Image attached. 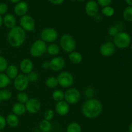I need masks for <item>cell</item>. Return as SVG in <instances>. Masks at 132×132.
I'll return each instance as SVG.
<instances>
[{"label": "cell", "mask_w": 132, "mask_h": 132, "mask_svg": "<svg viewBox=\"0 0 132 132\" xmlns=\"http://www.w3.org/2000/svg\"><path fill=\"white\" fill-rule=\"evenodd\" d=\"M103 104L96 98L88 99L82 104L81 112L87 119H94L98 117L103 112Z\"/></svg>", "instance_id": "6da1fadb"}, {"label": "cell", "mask_w": 132, "mask_h": 132, "mask_svg": "<svg viewBox=\"0 0 132 132\" xmlns=\"http://www.w3.org/2000/svg\"><path fill=\"white\" fill-rule=\"evenodd\" d=\"M6 38L8 43L11 47L14 48L20 47L25 41L26 32L20 26L16 25L10 29Z\"/></svg>", "instance_id": "7a4b0ae2"}, {"label": "cell", "mask_w": 132, "mask_h": 132, "mask_svg": "<svg viewBox=\"0 0 132 132\" xmlns=\"http://www.w3.org/2000/svg\"><path fill=\"white\" fill-rule=\"evenodd\" d=\"M60 47L64 52L70 53L76 49V43L74 37L70 34H64L61 37L59 41Z\"/></svg>", "instance_id": "3957f363"}, {"label": "cell", "mask_w": 132, "mask_h": 132, "mask_svg": "<svg viewBox=\"0 0 132 132\" xmlns=\"http://www.w3.org/2000/svg\"><path fill=\"white\" fill-rule=\"evenodd\" d=\"M131 41V39L130 35L127 32L121 31L113 37V43L116 47L123 49L128 47L130 45Z\"/></svg>", "instance_id": "277c9868"}, {"label": "cell", "mask_w": 132, "mask_h": 132, "mask_svg": "<svg viewBox=\"0 0 132 132\" xmlns=\"http://www.w3.org/2000/svg\"><path fill=\"white\" fill-rule=\"evenodd\" d=\"M47 45L42 40H37L32 44L30 49L31 56L34 58H39L46 53Z\"/></svg>", "instance_id": "5b68a950"}, {"label": "cell", "mask_w": 132, "mask_h": 132, "mask_svg": "<svg viewBox=\"0 0 132 132\" xmlns=\"http://www.w3.org/2000/svg\"><path fill=\"white\" fill-rule=\"evenodd\" d=\"M58 84L63 88H70L74 82V78L72 74L68 71H62L57 77Z\"/></svg>", "instance_id": "8992f818"}, {"label": "cell", "mask_w": 132, "mask_h": 132, "mask_svg": "<svg viewBox=\"0 0 132 132\" xmlns=\"http://www.w3.org/2000/svg\"><path fill=\"white\" fill-rule=\"evenodd\" d=\"M81 99V93L76 88L71 87L64 92V100L70 105H73L78 103Z\"/></svg>", "instance_id": "52a82bcc"}, {"label": "cell", "mask_w": 132, "mask_h": 132, "mask_svg": "<svg viewBox=\"0 0 132 132\" xmlns=\"http://www.w3.org/2000/svg\"><path fill=\"white\" fill-rule=\"evenodd\" d=\"M20 27L25 32H33L36 28V22L31 16L25 14L21 17L19 19Z\"/></svg>", "instance_id": "ba28073f"}, {"label": "cell", "mask_w": 132, "mask_h": 132, "mask_svg": "<svg viewBox=\"0 0 132 132\" xmlns=\"http://www.w3.org/2000/svg\"><path fill=\"white\" fill-rule=\"evenodd\" d=\"M41 40L46 43H53L57 39L58 32L52 27H47L42 30L41 32Z\"/></svg>", "instance_id": "9c48e42d"}, {"label": "cell", "mask_w": 132, "mask_h": 132, "mask_svg": "<svg viewBox=\"0 0 132 132\" xmlns=\"http://www.w3.org/2000/svg\"><path fill=\"white\" fill-rule=\"evenodd\" d=\"M28 77L24 74H19L14 79V85L15 89L18 91H24L29 84Z\"/></svg>", "instance_id": "30bf717a"}, {"label": "cell", "mask_w": 132, "mask_h": 132, "mask_svg": "<svg viewBox=\"0 0 132 132\" xmlns=\"http://www.w3.org/2000/svg\"><path fill=\"white\" fill-rule=\"evenodd\" d=\"M116 47L112 41H106L101 44L99 47V53L104 57H110L115 53Z\"/></svg>", "instance_id": "8fae6325"}, {"label": "cell", "mask_w": 132, "mask_h": 132, "mask_svg": "<svg viewBox=\"0 0 132 132\" xmlns=\"http://www.w3.org/2000/svg\"><path fill=\"white\" fill-rule=\"evenodd\" d=\"M26 110L31 114H36L41 110V103L37 98H29L25 104Z\"/></svg>", "instance_id": "7c38bea8"}, {"label": "cell", "mask_w": 132, "mask_h": 132, "mask_svg": "<svg viewBox=\"0 0 132 132\" xmlns=\"http://www.w3.org/2000/svg\"><path fill=\"white\" fill-rule=\"evenodd\" d=\"M85 12L90 17H96L99 12V5L97 1L90 0L86 3L85 7Z\"/></svg>", "instance_id": "4fadbf2b"}, {"label": "cell", "mask_w": 132, "mask_h": 132, "mask_svg": "<svg viewBox=\"0 0 132 132\" xmlns=\"http://www.w3.org/2000/svg\"><path fill=\"white\" fill-rule=\"evenodd\" d=\"M50 62V69L53 71H60L65 66V60L63 57L55 56Z\"/></svg>", "instance_id": "5bb4252c"}, {"label": "cell", "mask_w": 132, "mask_h": 132, "mask_svg": "<svg viewBox=\"0 0 132 132\" xmlns=\"http://www.w3.org/2000/svg\"><path fill=\"white\" fill-rule=\"evenodd\" d=\"M70 107V104L67 103L65 100H61L57 102L55 106V112L60 116H65L69 113Z\"/></svg>", "instance_id": "9a60e30c"}, {"label": "cell", "mask_w": 132, "mask_h": 132, "mask_svg": "<svg viewBox=\"0 0 132 132\" xmlns=\"http://www.w3.org/2000/svg\"><path fill=\"white\" fill-rule=\"evenodd\" d=\"M19 69L22 73L24 75H28L31 71H33V62L29 58H24L21 61L20 64H19Z\"/></svg>", "instance_id": "2e32d148"}, {"label": "cell", "mask_w": 132, "mask_h": 132, "mask_svg": "<svg viewBox=\"0 0 132 132\" xmlns=\"http://www.w3.org/2000/svg\"><path fill=\"white\" fill-rule=\"evenodd\" d=\"M28 8L29 7H28V3L25 1H21L15 4L14 9V13L18 16L21 17L27 14V13L28 11Z\"/></svg>", "instance_id": "e0dca14e"}, {"label": "cell", "mask_w": 132, "mask_h": 132, "mask_svg": "<svg viewBox=\"0 0 132 132\" xmlns=\"http://www.w3.org/2000/svg\"><path fill=\"white\" fill-rule=\"evenodd\" d=\"M3 24L9 29L14 28L16 26L17 20L13 14H6L3 18Z\"/></svg>", "instance_id": "ac0fdd59"}, {"label": "cell", "mask_w": 132, "mask_h": 132, "mask_svg": "<svg viewBox=\"0 0 132 132\" xmlns=\"http://www.w3.org/2000/svg\"><path fill=\"white\" fill-rule=\"evenodd\" d=\"M12 113L15 114L17 116L23 115L27 111L25 104L18 102H16L13 105L12 107Z\"/></svg>", "instance_id": "d6986e66"}, {"label": "cell", "mask_w": 132, "mask_h": 132, "mask_svg": "<svg viewBox=\"0 0 132 132\" xmlns=\"http://www.w3.org/2000/svg\"><path fill=\"white\" fill-rule=\"evenodd\" d=\"M6 124L10 128H15L18 126L19 124V119L18 116L14 113H10L6 116Z\"/></svg>", "instance_id": "ffe728a7"}, {"label": "cell", "mask_w": 132, "mask_h": 132, "mask_svg": "<svg viewBox=\"0 0 132 132\" xmlns=\"http://www.w3.org/2000/svg\"><path fill=\"white\" fill-rule=\"evenodd\" d=\"M68 59L70 61L71 63H72L73 64L77 65L81 63L82 62V56L80 53L74 50V51H72L69 53Z\"/></svg>", "instance_id": "44dd1931"}, {"label": "cell", "mask_w": 132, "mask_h": 132, "mask_svg": "<svg viewBox=\"0 0 132 132\" xmlns=\"http://www.w3.org/2000/svg\"><path fill=\"white\" fill-rule=\"evenodd\" d=\"M6 75L9 76V78L11 80H14L18 75H19V69L15 65H9L6 68Z\"/></svg>", "instance_id": "7402d4cb"}, {"label": "cell", "mask_w": 132, "mask_h": 132, "mask_svg": "<svg viewBox=\"0 0 132 132\" xmlns=\"http://www.w3.org/2000/svg\"><path fill=\"white\" fill-rule=\"evenodd\" d=\"M60 52V47L56 43H51L49 45H47L46 53L51 56H57Z\"/></svg>", "instance_id": "603a6c76"}, {"label": "cell", "mask_w": 132, "mask_h": 132, "mask_svg": "<svg viewBox=\"0 0 132 132\" xmlns=\"http://www.w3.org/2000/svg\"><path fill=\"white\" fill-rule=\"evenodd\" d=\"M12 97V93L9 89L6 88L0 89V102L9 101V100L11 99Z\"/></svg>", "instance_id": "cb8c5ba5"}, {"label": "cell", "mask_w": 132, "mask_h": 132, "mask_svg": "<svg viewBox=\"0 0 132 132\" xmlns=\"http://www.w3.org/2000/svg\"><path fill=\"white\" fill-rule=\"evenodd\" d=\"M11 82V79L4 72H0V89L6 88Z\"/></svg>", "instance_id": "d4e9b609"}, {"label": "cell", "mask_w": 132, "mask_h": 132, "mask_svg": "<svg viewBox=\"0 0 132 132\" xmlns=\"http://www.w3.org/2000/svg\"><path fill=\"white\" fill-rule=\"evenodd\" d=\"M39 128L42 132H50L52 129V124L50 121L43 119L39 124Z\"/></svg>", "instance_id": "484cf974"}, {"label": "cell", "mask_w": 132, "mask_h": 132, "mask_svg": "<svg viewBox=\"0 0 132 132\" xmlns=\"http://www.w3.org/2000/svg\"><path fill=\"white\" fill-rule=\"evenodd\" d=\"M67 132H82L81 126L76 122L70 123L67 126Z\"/></svg>", "instance_id": "4316f807"}, {"label": "cell", "mask_w": 132, "mask_h": 132, "mask_svg": "<svg viewBox=\"0 0 132 132\" xmlns=\"http://www.w3.org/2000/svg\"><path fill=\"white\" fill-rule=\"evenodd\" d=\"M45 84H46V87L50 89H54L59 85L57 77L53 76H49L48 78H46V81H45Z\"/></svg>", "instance_id": "83f0119b"}, {"label": "cell", "mask_w": 132, "mask_h": 132, "mask_svg": "<svg viewBox=\"0 0 132 132\" xmlns=\"http://www.w3.org/2000/svg\"><path fill=\"white\" fill-rule=\"evenodd\" d=\"M52 97L53 100L55 102L64 100V92L61 89H55V91H53Z\"/></svg>", "instance_id": "f1b7e54d"}, {"label": "cell", "mask_w": 132, "mask_h": 132, "mask_svg": "<svg viewBox=\"0 0 132 132\" xmlns=\"http://www.w3.org/2000/svg\"><path fill=\"white\" fill-rule=\"evenodd\" d=\"M122 16L126 21H132V6H128L125 8L122 13Z\"/></svg>", "instance_id": "f546056e"}, {"label": "cell", "mask_w": 132, "mask_h": 132, "mask_svg": "<svg viewBox=\"0 0 132 132\" xmlns=\"http://www.w3.org/2000/svg\"><path fill=\"white\" fill-rule=\"evenodd\" d=\"M29 96L24 91H19L17 94V100L20 103L25 104L27 101L29 100Z\"/></svg>", "instance_id": "4dcf8cb0"}, {"label": "cell", "mask_w": 132, "mask_h": 132, "mask_svg": "<svg viewBox=\"0 0 132 132\" xmlns=\"http://www.w3.org/2000/svg\"><path fill=\"white\" fill-rule=\"evenodd\" d=\"M102 14L106 17H112L115 14V10L113 7L110 5V6H104V7H103L102 9Z\"/></svg>", "instance_id": "1f68e13d"}, {"label": "cell", "mask_w": 132, "mask_h": 132, "mask_svg": "<svg viewBox=\"0 0 132 132\" xmlns=\"http://www.w3.org/2000/svg\"><path fill=\"white\" fill-rule=\"evenodd\" d=\"M27 75V77H28V81L29 82L31 83H35L36 82L38 81L39 78V74L37 73L36 71H31L30 73H28Z\"/></svg>", "instance_id": "d6a6232c"}, {"label": "cell", "mask_w": 132, "mask_h": 132, "mask_svg": "<svg viewBox=\"0 0 132 132\" xmlns=\"http://www.w3.org/2000/svg\"><path fill=\"white\" fill-rule=\"evenodd\" d=\"M9 66V62L5 57L0 56V72H4Z\"/></svg>", "instance_id": "836d02e7"}, {"label": "cell", "mask_w": 132, "mask_h": 132, "mask_svg": "<svg viewBox=\"0 0 132 132\" xmlns=\"http://www.w3.org/2000/svg\"><path fill=\"white\" fill-rule=\"evenodd\" d=\"M95 94V91L92 87H88L85 90V96L88 99L93 98Z\"/></svg>", "instance_id": "e575fe53"}, {"label": "cell", "mask_w": 132, "mask_h": 132, "mask_svg": "<svg viewBox=\"0 0 132 132\" xmlns=\"http://www.w3.org/2000/svg\"><path fill=\"white\" fill-rule=\"evenodd\" d=\"M43 117L44 119H45V120L50 121V120H52L54 117V111H53L52 109H47L46 111H45V113H44Z\"/></svg>", "instance_id": "d590c367"}, {"label": "cell", "mask_w": 132, "mask_h": 132, "mask_svg": "<svg viewBox=\"0 0 132 132\" xmlns=\"http://www.w3.org/2000/svg\"><path fill=\"white\" fill-rule=\"evenodd\" d=\"M119 30L118 27L117 26H112L109 28L108 29V34L110 36H112V37H114L117 34L118 32H119Z\"/></svg>", "instance_id": "8d00e7d4"}, {"label": "cell", "mask_w": 132, "mask_h": 132, "mask_svg": "<svg viewBox=\"0 0 132 132\" xmlns=\"http://www.w3.org/2000/svg\"><path fill=\"white\" fill-rule=\"evenodd\" d=\"M113 0H97V3L99 6L104 7V6H110L112 4Z\"/></svg>", "instance_id": "74e56055"}, {"label": "cell", "mask_w": 132, "mask_h": 132, "mask_svg": "<svg viewBox=\"0 0 132 132\" xmlns=\"http://www.w3.org/2000/svg\"><path fill=\"white\" fill-rule=\"evenodd\" d=\"M8 12V6L5 3H0V15H5Z\"/></svg>", "instance_id": "f35d334b"}, {"label": "cell", "mask_w": 132, "mask_h": 132, "mask_svg": "<svg viewBox=\"0 0 132 132\" xmlns=\"http://www.w3.org/2000/svg\"><path fill=\"white\" fill-rule=\"evenodd\" d=\"M6 118L4 117L3 115H0V131L6 127Z\"/></svg>", "instance_id": "ab89813d"}, {"label": "cell", "mask_w": 132, "mask_h": 132, "mask_svg": "<svg viewBox=\"0 0 132 132\" xmlns=\"http://www.w3.org/2000/svg\"><path fill=\"white\" fill-rule=\"evenodd\" d=\"M49 2L54 5H59L63 3L64 0H48Z\"/></svg>", "instance_id": "60d3db41"}, {"label": "cell", "mask_w": 132, "mask_h": 132, "mask_svg": "<svg viewBox=\"0 0 132 132\" xmlns=\"http://www.w3.org/2000/svg\"><path fill=\"white\" fill-rule=\"evenodd\" d=\"M42 68L44 69H50V62L49 61H45L42 63Z\"/></svg>", "instance_id": "b9f144b4"}, {"label": "cell", "mask_w": 132, "mask_h": 132, "mask_svg": "<svg viewBox=\"0 0 132 132\" xmlns=\"http://www.w3.org/2000/svg\"><path fill=\"white\" fill-rule=\"evenodd\" d=\"M125 1L128 6H132V0H125Z\"/></svg>", "instance_id": "7bdbcfd3"}, {"label": "cell", "mask_w": 132, "mask_h": 132, "mask_svg": "<svg viewBox=\"0 0 132 132\" xmlns=\"http://www.w3.org/2000/svg\"><path fill=\"white\" fill-rule=\"evenodd\" d=\"M22 0H10V2L13 3H18L20 2V1H21Z\"/></svg>", "instance_id": "ee69618b"}, {"label": "cell", "mask_w": 132, "mask_h": 132, "mask_svg": "<svg viewBox=\"0 0 132 132\" xmlns=\"http://www.w3.org/2000/svg\"><path fill=\"white\" fill-rule=\"evenodd\" d=\"M128 131L129 132H132V123L129 125L128 126Z\"/></svg>", "instance_id": "f6af8a7d"}, {"label": "cell", "mask_w": 132, "mask_h": 132, "mask_svg": "<svg viewBox=\"0 0 132 132\" xmlns=\"http://www.w3.org/2000/svg\"><path fill=\"white\" fill-rule=\"evenodd\" d=\"M3 25V17L2 16L0 15V27L2 26Z\"/></svg>", "instance_id": "bcb514c9"}, {"label": "cell", "mask_w": 132, "mask_h": 132, "mask_svg": "<svg viewBox=\"0 0 132 132\" xmlns=\"http://www.w3.org/2000/svg\"><path fill=\"white\" fill-rule=\"evenodd\" d=\"M76 1H79V2H82V1H85V0H76Z\"/></svg>", "instance_id": "7dc6e473"}, {"label": "cell", "mask_w": 132, "mask_h": 132, "mask_svg": "<svg viewBox=\"0 0 132 132\" xmlns=\"http://www.w3.org/2000/svg\"><path fill=\"white\" fill-rule=\"evenodd\" d=\"M1 49H0V56H1Z\"/></svg>", "instance_id": "c3c4849f"}, {"label": "cell", "mask_w": 132, "mask_h": 132, "mask_svg": "<svg viewBox=\"0 0 132 132\" xmlns=\"http://www.w3.org/2000/svg\"><path fill=\"white\" fill-rule=\"evenodd\" d=\"M131 50H132V44H131Z\"/></svg>", "instance_id": "681fc988"}, {"label": "cell", "mask_w": 132, "mask_h": 132, "mask_svg": "<svg viewBox=\"0 0 132 132\" xmlns=\"http://www.w3.org/2000/svg\"><path fill=\"white\" fill-rule=\"evenodd\" d=\"M131 35H132V31H131Z\"/></svg>", "instance_id": "f907efd6"}, {"label": "cell", "mask_w": 132, "mask_h": 132, "mask_svg": "<svg viewBox=\"0 0 132 132\" xmlns=\"http://www.w3.org/2000/svg\"><path fill=\"white\" fill-rule=\"evenodd\" d=\"M0 132H1V131H0Z\"/></svg>", "instance_id": "816d5d0a"}, {"label": "cell", "mask_w": 132, "mask_h": 132, "mask_svg": "<svg viewBox=\"0 0 132 132\" xmlns=\"http://www.w3.org/2000/svg\"><path fill=\"white\" fill-rule=\"evenodd\" d=\"M127 132H129V131H127Z\"/></svg>", "instance_id": "f5cc1de1"}, {"label": "cell", "mask_w": 132, "mask_h": 132, "mask_svg": "<svg viewBox=\"0 0 132 132\" xmlns=\"http://www.w3.org/2000/svg\"><path fill=\"white\" fill-rule=\"evenodd\" d=\"M62 132H63V131H62Z\"/></svg>", "instance_id": "db71d44e"}]
</instances>
